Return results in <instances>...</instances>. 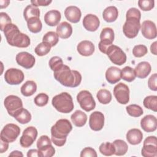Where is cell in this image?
Returning a JSON list of instances; mask_svg holds the SVG:
<instances>
[{
  "mask_svg": "<svg viewBox=\"0 0 157 157\" xmlns=\"http://www.w3.org/2000/svg\"><path fill=\"white\" fill-rule=\"evenodd\" d=\"M53 76L58 82L66 87H77L82 81V75L78 71L71 70L64 64L53 71Z\"/></svg>",
  "mask_w": 157,
  "mask_h": 157,
  "instance_id": "obj_1",
  "label": "cell"
},
{
  "mask_svg": "<svg viewBox=\"0 0 157 157\" xmlns=\"http://www.w3.org/2000/svg\"><path fill=\"white\" fill-rule=\"evenodd\" d=\"M4 34L7 43L13 47L26 48L30 45V39L28 36L20 31L18 26L10 23L4 29Z\"/></svg>",
  "mask_w": 157,
  "mask_h": 157,
  "instance_id": "obj_2",
  "label": "cell"
},
{
  "mask_svg": "<svg viewBox=\"0 0 157 157\" xmlns=\"http://www.w3.org/2000/svg\"><path fill=\"white\" fill-rule=\"evenodd\" d=\"M72 129L71 122L67 119H59L51 128L52 142L58 147L63 146L67 135Z\"/></svg>",
  "mask_w": 157,
  "mask_h": 157,
  "instance_id": "obj_3",
  "label": "cell"
},
{
  "mask_svg": "<svg viewBox=\"0 0 157 157\" xmlns=\"http://www.w3.org/2000/svg\"><path fill=\"white\" fill-rule=\"evenodd\" d=\"M52 104L57 111L63 113L71 112L74 107L72 96L66 92L55 96L52 98Z\"/></svg>",
  "mask_w": 157,
  "mask_h": 157,
  "instance_id": "obj_4",
  "label": "cell"
},
{
  "mask_svg": "<svg viewBox=\"0 0 157 157\" xmlns=\"http://www.w3.org/2000/svg\"><path fill=\"white\" fill-rule=\"evenodd\" d=\"M126 20L123 26V31L126 37L129 39L136 37L140 29V19L135 17H126Z\"/></svg>",
  "mask_w": 157,
  "mask_h": 157,
  "instance_id": "obj_5",
  "label": "cell"
},
{
  "mask_svg": "<svg viewBox=\"0 0 157 157\" xmlns=\"http://www.w3.org/2000/svg\"><path fill=\"white\" fill-rule=\"evenodd\" d=\"M37 148L40 157H52L55 153V149L52 145L50 138L46 136H41L37 142Z\"/></svg>",
  "mask_w": 157,
  "mask_h": 157,
  "instance_id": "obj_6",
  "label": "cell"
},
{
  "mask_svg": "<svg viewBox=\"0 0 157 157\" xmlns=\"http://www.w3.org/2000/svg\"><path fill=\"white\" fill-rule=\"evenodd\" d=\"M105 54L108 56L109 59L115 64L121 66L126 61V55L125 53L120 47L115 45L112 44L109 46Z\"/></svg>",
  "mask_w": 157,
  "mask_h": 157,
  "instance_id": "obj_7",
  "label": "cell"
},
{
  "mask_svg": "<svg viewBox=\"0 0 157 157\" xmlns=\"http://www.w3.org/2000/svg\"><path fill=\"white\" fill-rule=\"evenodd\" d=\"M77 100L81 108L86 112H90L96 107V102L91 93L87 90L80 91L77 95Z\"/></svg>",
  "mask_w": 157,
  "mask_h": 157,
  "instance_id": "obj_8",
  "label": "cell"
},
{
  "mask_svg": "<svg viewBox=\"0 0 157 157\" xmlns=\"http://www.w3.org/2000/svg\"><path fill=\"white\" fill-rule=\"evenodd\" d=\"M20 133V128L18 126L13 123H9L2 128L0 134V139L11 143L16 140Z\"/></svg>",
  "mask_w": 157,
  "mask_h": 157,
  "instance_id": "obj_9",
  "label": "cell"
},
{
  "mask_svg": "<svg viewBox=\"0 0 157 157\" xmlns=\"http://www.w3.org/2000/svg\"><path fill=\"white\" fill-rule=\"evenodd\" d=\"M100 42L98 44L99 50L105 54L109 46L112 45L114 40V31L111 28H104L100 34Z\"/></svg>",
  "mask_w": 157,
  "mask_h": 157,
  "instance_id": "obj_10",
  "label": "cell"
},
{
  "mask_svg": "<svg viewBox=\"0 0 157 157\" xmlns=\"http://www.w3.org/2000/svg\"><path fill=\"white\" fill-rule=\"evenodd\" d=\"M141 154L144 157L157 156V140L155 136H148L144 140Z\"/></svg>",
  "mask_w": 157,
  "mask_h": 157,
  "instance_id": "obj_11",
  "label": "cell"
},
{
  "mask_svg": "<svg viewBox=\"0 0 157 157\" xmlns=\"http://www.w3.org/2000/svg\"><path fill=\"white\" fill-rule=\"evenodd\" d=\"M4 104L8 113L12 117H13L15 113L23 107L21 99L15 95L7 96L4 99Z\"/></svg>",
  "mask_w": 157,
  "mask_h": 157,
  "instance_id": "obj_12",
  "label": "cell"
},
{
  "mask_svg": "<svg viewBox=\"0 0 157 157\" xmlns=\"http://www.w3.org/2000/svg\"><path fill=\"white\" fill-rule=\"evenodd\" d=\"M113 95L118 103L126 104L129 101V89L126 84L119 83L113 88Z\"/></svg>",
  "mask_w": 157,
  "mask_h": 157,
  "instance_id": "obj_13",
  "label": "cell"
},
{
  "mask_svg": "<svg viewBox=\"0 0 157 157\" xmlns=\"http://www.w3.org/2000/svg\"><path fill=\"white\" fill-rule=\"evenodd\" d=\"M25 75L23 72L18 69H8L4 74L5 81L9 85H18L23 81Z\"/></svg>",
  "mask_w": 157,
  "mask_h": 157,
  "instance_id": "obj_14",
  "label": "cell"
},
{
  "mask_svg": "<svg viewBox=\"0 0 157 157\" xmlns=\"http://www.w3.org/2000/svg\"><path fill=\"white\" fill-rule=\"evenodd\" d=\"M37 136V130L34 126L26 128L23 132L20 139V144L22 147L28 148L35 141Z\"/></svg>",
  "mask_w": 157,
  "mask_h": 157,
  "instance_id": "obj_15",
  "label": "cell"
},
{
  "mask_svg": "<svg viewBox=\"0 0 157 157\" xmlns=\"http://www.w3.org/2000/svg\"><path fill=\"white\" fill-rule=\"evenodd\" d=\"M17 64L25 69L32 68L36 62L34 56L26 52H21L18 53L15 57Z\"/></svg>",
  "mask_w": 157,
  "mask_h": 157,
  "instance_id": "obj_16",
  "label": "cell"
},
{
  "mask_svg": "<svg viewBox=\"0 0 157 157\" xmlns=\"http://www.w3.org/2000/svg\"><path fill=\"white\" fill-rule=\"evenodd\" d=\"M104 124V115L99 111H95L91 113L89 118V125L91 129L98 131L102 129Z\"/></svg>",
  "mask_w": 157,
  "mask_h": 157,
  "instance_id": "obj_17",
  "label": "cell"
},
{
  "mask_svg": "<svg viewBox=\"0 0 157 157\" xmlns=\"http://www.w3.org/2000/svg\"><path fill=\"white\" fill-rule=\"evenodd\" d=\"M142 34L147 39H153L156 37L157 32L156 25L151 20H145L140 25Z\"/></svg>",
  "mask_w": 157,
  "mask_h": 157,
  "instance_id": "obj_18",
  "label": "cell"
},
{
  "mask_svg": "<svg viewBox=\"0 0 157 157\" xmlns=\"http://www.w3.org/2000/svg\"><path fill=\"white\" fill-rule=\"evenodd\" d=\"M100 25V21L98 17L94 14H87L83 20V25L84 28L89 31H96Z\"/></svg>",
  "mask_w": 157,
  "mask_h": 157,
  "instance_id": "obj_19",
  "label": "cell"
},
{
  "mask_svg": "<svg viewBox=\"0 0 157 157\" xmlns=\"http://www.w3.org/2000/svg\"><path fill=\"white\" fill-rule=\"evenodd\" d=\"M140 126L143 130L147 132H153L157 128L156 118L152 115H147L140 120Z\"/></svg>",
  "mask_w": 157,
  "mask_h": 157,
  "instance_id": "obj_20",
  "label": "cell"
},
{
  "mask_svg": "<svg viewBox=\"0 0 157 157\" xmlns=\"http://www.w3.org/2000/svg\"><path fill=\"white\" fill-rule=\"evenodd\" d=\"M64 15L67 20L73 23H78L82 16L80 9L75 6H70L66 8Z\"/></svg>",
  "mask_w": 157,
  "mask_h": 157,
  "instance_id": "obj_21",
  "label": "cell"
},
{
  "mask_svg": "<svg viewBox=\"0 0 157 157\" xmlns=\"http://www.w3.org/2000/svg\"><path fill=\"white\" fill-rule=\"evenodd\" d=\"M78 53L84 56H89L93 54L95 50L94 45L92 42L87 40L81 41L77 46Z\"/></svg>",
  "mask_w": 157,
  "mask_h": 157,
  "instance_id": "obj_22",
  "label": "cell"
},
{
  "mask_svg": "<svg viewBox=\"0 0 157 157\" xmlns=\"http://www.w3.org/2000/svg\"><path fill=\"white\" fill-rule=\"evenodd\" d=\"M61 15L60 12L57 10H51L48 11L44 15V21L45 23L50 26L58 25L61 20Z\"/></svg>",
  "mask_w": 157,
  "mask_h": 157,
  "instance_id": "obj_23",
  "label": "cell"
},
{
  "mask_svg": "<svg viewBox=\"0 0 157 157\" xmlns=\"http://www.w3.org/2000/svg\"><path fill=\"white\" fill-rule=\"evenodd\" d=\"M106 80L110 84H115L121 80V69L115 66L109 67L105 72Z\"/></svg>",
  "mask_w": 157,
  "mask_h": 157,
  "instance_id": "obj_24",
  "label": "cell"
},
{
  "mask_svg": "<svg viewBox=\"0 0 157 157\" xmlns=\"http://www.w3.org/2000/svg\"><path fill=\"white\" fill-rule=\"evenodd\" d=\"M134 70L136 77L139 78H145L150 73L151 67L148 62L142 61L137 64Z\"/></svg>",
  "mask_w": 157,
  "mask_h": 157,
  "instance_id": "obj_25",
  "label": "cell"
},
{
  "mask_svg": "<svg viewBox=\"0 0 157 157\" xmlns=\"http://www.w3.org/2000/svg\"><path fill=\"white\" fill-rule=\"evenodd\" d=\"M126 139L130 144L135 145L139 144L143 139V134L139 129L133 128L129 129L126 133Z\"/></svg>",
  "mask_w": 157,
  "mask_h": 157,
  "instance_id": "obj_26",
  "label": "cell"
},
{
  "mask_svg": "<svg viewBox=\"0 0 157 157\" xmlns=\"http://www.w3.org/2000/svg\"><path fill=\"white\" fill-rule=\"evenodd\" d=\"M56 34L58 37L61 39H67L72 34V26L66 21H63L59 23L56 29Z\"/></svg>",
  "mask_w": 157,
  "mask_h": 157,
  "instance_id": "obj_27",
  "label": "cell"
},
{
  "mask_svg": "<svg viewBox=\"0 0 157 157\" xmlns=\"http://www.w3.org/2000/svg\"><path fill=\"white\" fill-rule=\"evenodd\" d=\"M71 119L73 124L77 127L83 126L87 121V115L83 111L75 110L71 116Z\"/></svg>",
  "mask_w": 157,
  "mask_h": 157,
  "instance_id": "obj_28",
  "label": "cell"
},
{
  "mask_svg": "<svg viewBox=\"0 0 157 157\" xmlns=\"http://www.w3.org/2000/svg\"><path fill=\"white\" fill-rule=\"evenodd\" d=\"M118 16V11L115 6H110L106 7L102 12L103 19L108 22L112 23L115 21Z\"/></svg>",
  "mask_w": 157,
  "mask_h": 157,
  "instance_id": "obj_29",
  "label": "cell"
},
{
  "mask_svg": "<svg viewBox=\"0 0 157 157\" xmlns=\"http://www.w3.org/2000/svg\"><path fill=\"white\" fill-rule=\"evenodd\" d=\"M13 117L21 124L28 123L31 120V113L27 109L23 107L17 111Z\"/></svg>",
  "mask_w": 157,
  "mask_h": 157,
  "instance_id": "obj_30",
  "label": "cell"
},
{
  "mask_svg": "<svg viewBox=\"0 0 157 157\" xmlns=\"http://www.w3.org/2000/svg\"><path fill=\"white\" fill-rule=\"evenodd\" d=\"M37 90V85L33 80L26 81L21 87V93L25 96H31L36 93Z\"/></svg>",
  "mask_w": 157,
  "mask_h": 157,
  "instance_id": "obj_31",
  "label": "cell"
},
{
  "mask_svg": "<svg viewBox=\"0 0 157 157\" xmlns=\"http://www.w3.org/2000/svg\"><path fill=\"white\" fill-rule=\"evenodd\" d=\"M23 16L25 20L28 21L30 18L34 17L39 18L40 16V10L37 7H36L32 4L27 6L24 11H23Z\"/></svg>",
  "mask_w": 157,
  "mask_h": 157,
  "instance_id": "obj_32",
  "label": "cell"
},
{
  "mask_svg": "<svg viewBox=\"0 0 157 157\" xmlns=\"http://www.w3.org/2000/svg\"><path fill=\"white\" fill-rule=\"evenodd\" d=\"M115 147V153L114 155L117 156H123L124 155L128 149V146L126 142L121 139L115 140L113 142Z\"/></svg>",
  "mask_w": 157,
  "mask_h": 157,
  "instance_id": "obj_33",
  "label": "cell"
},
{
  "mask_svg": "<svg viewBox=\"0 0 157 157\" xmlns=\"http://www.w3.org/2000/svg\"><path fill=\"white\" fill-rule=\"evenodd\" d=\"M26 22H27L28 28L31 33H37L41 31L42 25L39 18L38 17L31 18Z\"/></svg>",
  "mask_w": 157,
  "mask_h": 157,
  "instance_id": "obj_34",
  "label": "cell"
},
{
  "mask_svg": "<svg viewBox=\"0 0 157 157\" xmlns=\"http://www.w3.org/2000/svg\"><path fill=\"white\" fill-rule=\"evenodd\" d=\"M98 101L102 104H107L112 100V94L110 91L106 89L99 90L96 94Z\"/></svg>",
  "mask_w": 157,
  "mask_h": 157,
  "instance_id": "obj_35",
  "label": "cell"
},
{
  "mask_svg": "<svg viewBox=\"0 0 157 157\" xmlns=\"http://www.w3.org/2000/svg\"><path fill=\"white\" fill-rule=\"evenodd\" d=\"M136 77L134 70L129 66H126L121 70V78L126 82H132L135 80Z\"/></svg>",
  "mask_w": 157,
  "mask_h": 157,
  "instance_id": "obj_36",
  "label": "cell"
},
{
  "mask_svg": "<svg viewBox=\"0 0 157 157\" xmlns=\"http://www.w3.org/2000/svg\"><path fill=\"white\" fill-rule=\"evenodd\" d=\"M144 105L145 108L151 110L154 112L157 111V96L151 95L147 96L143 101Z\"/></svg>",
  "mask_w": 157,
  "mask_h": 157,
  "instance_id": "obj_37",
  "label": "cell"
},
{
  "mask_svg": "<svg viewBox=\"0 0 157 157\" xmlns=\"http://www.w3.org/2000/svg\"><path fill=\"white\" fill-rule=\"evenodd\" d=\"M100 153L104 156H112L115 153V147L113 143L109 142L102 143L99 147Z\"/></svg>",
  "mask_w": 157,
  "mask_h": 157,
  "instance_id": "obj_38",
  "label": "cell"
},
{
  "mask_svg": "<svg viewBox=\"0 0 157 157\" xmlns=\"http://www.w3.org/2000/svg\"><path fill=\"white\" fill-rule=\"evenodd\" d=\"M59 38L56 33L54 31L47 32L42 38V42L48 43L52 47L55 46L58 42Z\"/></svg>",
  "mask_w": 157,
  "mask_h": 157,
  "instance_id": "obj_39",
  "label": "cell"
},
{
  "mask_svg": "<svg viewBox=\"0 0 157 157\" xmlns=\"http://www.w3.org/2000/svg\"><path fill=\"white\" fill-rule=\"evenodd\" d=\"M51 47H52L48 43L42 42L39 44L34 49V52L37 55L42 56L46 55L50 52L51 50Z\"/></svg>",
  "mask_w": 157,
  "mask_h": 157,
  "instance_id": "obj_40",
  "label": "cell"
},
{
  "mask_svg": "<svg viewBox=\"0 0 157 157\" xmlns=\"http://www.w3.org/2000/svg\"><path fill=\"white\" fill-rule=\"evenodd\" d=\"M128 113L133 117H140L144 113L142 108L137 104H130L126 107Z\"/></svg>",
  "mask_w": 157,
  "mask_h": 157,
  "instance_id": "obj_41",
  "label": "cell"
},
{
  "mask_svg": "<svg viewBox=\"0 0 157 157\" xmlns=\"http://www.w3.org/2000/svg\"><path fill=\"white\" fill-rule=\"evenodd\" d=\"M147 52V48L144 45H136L132 49V54L136 58L142 57L145 56Z\"/></svg>",
  "mask_w": 157,
  "mask_h": 157,
  "instance_id": "obj_42",
  "label": "cell"
},
{
  "mask_svg": "<svg viewBox=\"0 0 157 157\" xmlns=\"http://www.w3.org/2000/svg\"><path fill=\"white\" fill-rule=\"evenodd\" d=\"M35 104L39 107H43L47 104L48 102V96L44 93L38 94L34 99Z\"/></svg>",
  "mask_w": 157,
  "mask_h": 157,
  "instance_id": "obj_43",
  "label": "cell"
},
{
  "mask_svg": "<svg viewBox=\"0 0 157 157\" xmlns=\"http://www.w3.org/2000/svg\"><path fill=\"white\" fill-rule=\"evenodd\" d=\"M139 7L144 11H149L153 9L155 1L153 0H139L138 1Z\"/></svg>",
  "mask_w": 157,
  "mask_h": 157,
  "instance_id": "obj_44",
  "label": "cell"
},
{
  "mask_svg": "<svg viewBox=\"0 0 157 157\" xmlns=\"http://www.w3.org/2000/svg\"><path fill=\"white\" fill-rule=\"evenodd\" d=\"M12 23V20L10 17L6 13V12H1L0 13V29L2 31H4V28Z\"/></svg>",
  "mask_w": 157,
  "mask_h": 157,
  "instance_id": "obj_45",
  "label": "cell"
},
{
  "mask_svg": "<svg viewBox=\"0 0 157 157\" xmlns=\"http://www.w3.org/2000/svg\"><path fill=\"white\" fill-rule=\"evenodd\" d=\"M63 64V61L62 59L60 57L57 56L52 57L48 62L49 66L53 71Z\"/></svg>",
  "mask_w": 157,
  "mask_h": 157,
  "instance_id": "obj_46",
  "label": "cell"
},
{
  "mask_svg": "<svg viewBox=\"0 0 157 157\" xmlns=\"http://www.w3.org/2000/svg\"><path fill=\"white\" fill-rule=\"evenodd\" d=\"M81 157H85V156H90V157H97L98 155L96 151L94 149L91 147H86L83 148L81 152L80 155Z\"/></svg>",
  "mask_w": 157,
  "mask_h": 157,
  "instance_id": "obj_47",
  "label": "cell"
},
{
  "mask_svg": "<svg viewBox=\"0 0 157 157\" xmlns=\"http://www.w3.org/2000/svg\"><path fill=\"white\" fill-rule=\"evenodd\" d=\"M156 79H157V74L156 73L153 74L150 76L148 80V88L152 90L156 91L157 90V85H156Z\"/></svg>",
  "mask_w": 157,
  "mask_h": 157,
  "instance_id": "obj_48",
  "label": "cell"
},
{
  "mask_svg": "<svg viewBox=\"0 0 157 157\" xmlns=\"http://www.w3.org/2000/svg\"><path fill=\"white\" fill-rule=\"evenodd\" d=\"M126 17H135L140 19L141 13L137 8L132 7L128 10V11L126 12Z\"/></svg>",
  "mask_w": 157,
  "mask_h": 157,
  "instance_id": "obj_49",
  "label": "cell"
},
{
  "mask_svg": "<svg viewBox=\"0 0 157 157\" xmlns=\"http://www.w3.org/2000/svg\"><path fill=\"white\" fill-rule=\"evenodd\" d=\"M52 1L51 0H34L31 1V3L32 5L37 7V6H47L49 5Z\"/></svg>",
  "mask_w": 157,
  "mask_h": 157,
  "instance_id": "obj_50",
  "label": "cell"
},
{
  "mask_svg": "<svg viewBox=\"0 0 157 157\" xmlns=\"http://www.w3.org/2000/svg\"><path fill=\"white\" fill-rule=\"evenodd\" d=\"M0 144H1V146H0V153H2L5 151H6L8 149L9 147V142L4 141L2 139H0Z\"/></svg>",
  "mask_w": 157,
  "mask_h": 157,
  "instance_id": "obj_51",
  "label": "cell"
},
{
  "mask_svg": "<svg viewBox=\"0 0 157 157\" xmlns=\"http://www.w3.org/2000/svg\"><path fill=\"white\" fill-rule=\"evenodd\" d=\"M27 156L28 157H40L39 150L36 149H31L29 150L27 153Z\"/></svg>",
  "mask_w": 157,
  "mask_h": 157,
  "instance_id": "obj_52",
  "label": "cell"
},
{
  "mask_svg": "<svg viewBox=\"0 0 157 157\" xmlns=\"http://www.w3.org/2000/svg\"><path fill=\"white\" fill-rule=\"evenodd\" d=\"M156 45H157V42L155 41L153 44H151L150 46V52L152 54L154 55H157V52H156Z\"/></svg>",
  "mask_w": 157,
  "mask_h": 157,
  "instance_id": "obj_53",
  "label": "cell"
},
{
  "mask_svg": "<svg viewBox=\"0 0 157 157\" xmlns=\"http://www.w3.org/2000/svg\"><path fill=\"white\" fill-rule=\"evenodd\" d=\"M9 156H23V155L21 151H18V150H15V151H12L9 154Z\"/></svg>",
  "mask_w": 157,
  "mask_h": 157,
  "instance_id": "obj_54",
  "label": "cell"
},
{
  "mask_svg": "<svg viewBox=\"0 0 157 157\" xmlns=\"http://www.w3.org/2000/svg\"><path fill=\"white\" fill-rule=\"evenodd\" d=\"M10 3V1H3V0H1L0 1V4H1V9H4V8H6L9 4Z\"/></svg>",
  "mask_w": 157,
  "mask_h": 157,
  "instance_id": "obj_55",
  "label": "cell"
}]
</instances>
